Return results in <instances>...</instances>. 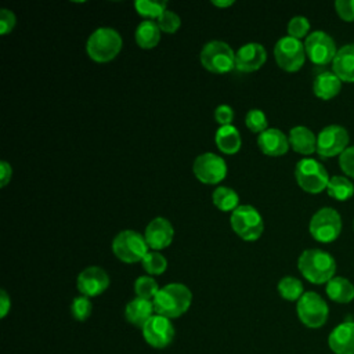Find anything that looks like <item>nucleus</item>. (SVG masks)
Masks as SVG:
<instances>
[{
    "label": "nucleus",
    "instance_id": "f257e3e1",
    "mask_svg": "<svg viewBox=\"0 0 354 354\" xmlns=\"http://www.w3.org/2000/svg\"><path fill=\"white\" fill-rule=\"evenodd\" d=\"M192 301V293L188 286L178 282H171L159 289L152 304L155 314L169 319L178 318L188 311Z\"/></svg>",
    "mask_w": 354,
    "mask_h": 354
},
{
    "label": "nucleus",
    "instance_id": "f03ea898",
    "mask_svg": "<svg viewBox=\"0 0 354 354\" xmlns=\"http://www.w3.org/2000/svg\"><path fill=\"white\" fill-rule=\"evenodd\" d=\"M297 268L301 275L311 283H328L336 272V261L325 250L307 249L297 260Z\"/></svg>",
    "mask_w": 354,
    "mask_h": 354
},
{
    "label": "nucleus",
    "instance_id": "7ed1b4c3",
    "mask_svg": "<svg viewBox=\"0 0 354 354\" xmlns=\"http://www.w3.org/2000/svg\"><path fill=\"white\" fill-rule=\"evenodd\" d=\"M123 46L122 36L113 28H98L95 29L86 41L87 55L100 64L109 62L120 53Z\"/></svg>",
    "mask_w": 354,
    "mask_h": 354
},
{
    "label": "nucleus",
    "instance_id": "20e7f679",
    "mask_svg": "<svg viewBox=\"0 0 354 354\" xmlns=\"http://www.w3.org/2000/svg\"><path fill=\"white\" fill-rule=\"evenodd\" d=\"M202 66L217 75L228 73L235 68V51L223 40L207 41L199 54Z\"/></svg>",
    "mask_w": 354,
    "mask_h": 354
},
{
    "label": "nucleus",
    "instance_id": "39448f33",
    "mask_svg": "<svg viewBox=\"0 0 354 354\" xmlns=\"http://www.w3.org/2000/svg\"><path fill=\"white\" fill-rule=\"evenodd\" d=\"M295 178L303 191L319 194L326 189L330 177L321 162L313 158H303L296 163Z\"/></svg>",
    "mask_w": 354,
    "mask_h": 354
},
{
    "label": "nucleus",
    "instance_id": "423d86ee",
    "mask_svg": "<svg viewBox=\"0 0 354 354\" xmlns=\"http://www.w3.org/2000/svg\"><path fill=\"white\" fill-rule=\"evenodd\" d=\"M230 224L234 232L248 242L259 239L264 231L263 217L252 205H239L231 213Z\"/></svg>",
    "mask_w": 354,
    "mask_h": 354
},
{
    "label": "nucleus",
    "instance_id": "0eeeda50",
    "mask_svg": "<svg viewBox=\"0 0 354 354\" xmlns=\"http://www.w3.org/2000/svg\"><path fill=\"white\" fill-rule=\"evenodd\" d=\"M112 252L123 263H138L149 252V246L140 232L123 230L113 238Z\"/></svg>",
    "mask_w": 354,
    "mask_h": 354
},
{
    "label": "nucleus",
    "instance_id": "6e6552de",
    "mask_svg": "<svg viewBox=\"0 0 354 354\" xmlns=\"http://www.w3.org/2000/svg\"><path fill=\"white\" fill-rule=\"evenodd\" d=\"M308 231L318 242H333L342 232V217L333 207H321L313 214Z\"/></svg>",
    "mask_w": 354,
    "mask_h": 354
},
{
    "label": "nucleus",
    "instance_id": "1a4fd4ad",
    "mask_svg": "<svg viewBox=\"0 0 354 354\" xmlns=\"http://www.w3.org/2000/svg\"><path fill=\"white\" fill-rule=\"evenodd\" d=\"M296 313L304 326L317 329L326 322L329 307L318 293L304 292V295L297 300Z\"/></svg>",
    "mask_w": 354,
    "mask_h": 354
},
{
    "label": "nucleus",
    "instance_id": "9d476101",
    "mask_svg": "<svg viewBox=\"0 0 354 354\" xmlns=\"http://www.w3.org/2000/svg\"><path fill=\"white\" fill-rule=\"evenodd\" d=\"M304 43L299 39L283 36L274 46V58L278 66L286 72L299 71L306 61Z\"/></svg>",
    "mask_w": 354,
    "mask_h": 354
},
{
    "label": "nucleus",
    "instance_id": "9b49d317",
    "mask_svg": "<svg viewBox=\"0 0 354 354\" xmlns=\"http://www.w3.org/2000/svg\"><path fill=\"white\" fill-rule=\"evenodd\" d=\"M348 131L339 124L324 127L317 136V153L321 158L340 156L348 148Z\"/></svg>",
    "mask_w": 354,
    "mask_h": 354
},
{
    "label": "nucleus",
    "instance_id": "f8f14e48",
    "mask_svg": "<svg viewBox=\"0 0 354 354\" xmlns=\"http://www.w3.org/2000/svg\"><path fill=\"white\" fill-rule=\"evenodd\" d=\"M306 55L315 65L324 66L333 61L337 48L335 40L324 30L311 32L304 41Z\"/></svg>",
    "mask_w": 354,
    "mask_h": 354
},
{
    "label": "nucleus",
    "instance_id": "ddd939ff",
    "mask_svg": "<svg viewBox=\"0 0 354 354\" xmlns=\"http://www.w3.org/2000/svg\"><path fill=\"white\" fill-rule=\"evenodd\" d=\"M192 170L195 177L203 184H218L227 176L225 160L213 152H205L195 158Z\"/></svg>",
    "mask_w": 354,
    "mask_h": 354
},
{
    "label": "nucleus",
    "instance_id": "4468645a",
    "mask_svg": "<svg viewBox=\"0 0 354 354\" xmlns=\"http://www.w3.org/2000/svg\"><path fill=\"white\" fill-rule=\"evenodd\" d=\"M141 330H142L144 340L155 348L167 347L173 342L176 335L171 321L158 314H153L149 318V321L142 326Z\"/></svg>",
    "mask_w": 354,
    "mask_h": 354
},
{
    "label": "nucleus",
    "instance_id": "2eb2a0df",
    "mask_svg": "<svg viewBox=\"0 0 354 354\" xmlns=\"http://www.w3.org/2000/svg\"><path fill=\"white\" fill-rule=\"evenodd\" d=\"M109 275L98 266H90L80 271L76 279L77 290L86 297H95L104 293L109 286Z\"/></svg>",
    "mask_w": 354,
    "mask_h": 354
},
{
    "label": "nucleus",
    "instance_id": "dca6fc26",
    "mask_svg": "<svg viewBox=\"0 0 354 354\" xmlns=\"http://www.w3.org/2000/svg\"><path fill=\"white\" fill-rule=\"evenodd\" d=\"M144 238L151 250H162L173 242L174 238V228L171 223L165 217H155L152 218L144 232Z\"/></svg>",
    "mask_w": 354,
    "mask_h": 354
},
{
    "label": "nucleus",
    "instance_id": "f3484780",
    "mask_svg": "<svg viewBox=\"0 0 354 354\" xmlns=\"http://www.w3.org/2000/svg\"><path fill=\"white\" fill-rule=\"evenodd\" d=\"M267 61V51L260 43H246L235 51V68L241 72L259 71Z\"/></svg>",
    "mask_w": 354,
    "mask_h": 354
},
{
    "label": "nucleus",
    "instance_id": "a211bd4d",
    "mask_svg": "<svg viewBox=\"0 0 354 354\" xmlns=\"http://www.w3.org/2000/svg\"><path fill=\"white\" fill-rule=\"evenodd\" d=\"M328 344L335 354H354V321L335 326L329 333Z\"/></svg>",
    "mask_w": 354,
    "mask_h": 354
},
{
    "label": "nucleus",
    "instance_id": "6ab92c4d",
    "mask_svg": "<svg viewBox=\"0 0 354 354\" xmlns=\"http://www.w3.org/2000/svg\"><path fill=\"white\" fill-rule=\"evenodd\" d=\"M260 151L267 156H282L289 149V138L279 129H267L257 137Z\"/></svg>",
    "mask_w": 354,
    "mask_h": 354
},
{
    "label": "nucleus",
    "instance_id": "aec40b11",
    "mask_svg": "<svg viewBox=\"0 0 354 354\" xmlns=\"http://www.w3.org/2000/svg\"><path fill=\"white\" fill-rule=\"evenodd\" d=\"M332 72L342 80L347 83H354V43L342 46L333 61Z\"/></svg>",
    "mask_w": 354,
    "mask_h": 354
},
{
    "label": "nucleus",
    "instance_id": "412c9836",
    "mask_svg": "<svg viewBox=\"0 0 354 354\" xmlns=\"http://www.w3.org/2000/svg\"><path fill=\"white\" fill-rule=\"evenodd\" d=\"M153 314H155V310H153L152 300H147L141 297H134L126 304V308H124V317L127 322L141 329Z\"/></svg>",
    "mask_w": 354,
    "mask_h": 354
},
{
    "label": "nucleus",
    "instance_id": "4be33fe9",
    "mask_svg": "<svg viewBox=\"0 0 354 354\" xmlns=\"http://www.w3.org/2000/svg\"><path fill=\"white\" fill-rule=\"evenodd\" d=\"M342 90V80L332 72H319L313 82V91L321 100H332Z\"/></svg>",
    "mask_w": 354,
    "mask_h": 354
},
{
    "label": "nucleus",
    "instance_id": "5701e85b",
    "mask_svg": "<svg viewBox=\"0 0 354 354\" xmlns=\"http://www.w3.org/2000/svg\"><path fill=\"white\" fill-rule=\"evenodd\" d=\"M289 145L293 151L301 155H311L317 152V137L315 134L306 126H295L289 131Z\"/></svg>",
    "mask_w": 354,
    "mask_h": 354
},
{
    "label": "nucleus",
    "instance_id": "b1692460",
    "mask_svg": "<svg viewBox=\"0 0 354 354\" xmlns=\"http://www.w3.org/2000/svg\"><path fill=\"white\" fill-rule=\"evenodd\" d=\"M216 145L220 152L225 155H234L241 149L242 140L238 129L232 124L230 126H220L214 136Z\"/></svg>",
    "mask_w": 354,
    "mask_h": 354
},
{
    "label": "nucleus",
    "instance_id": "393cba45",
    "mask_svg": "<svg viewBox=\"0 0 354 354\" xmlns=\"http://www.w3.org/2000/svg\"><path fill=\"white\" fill-rule=\"evenodd\" d=\"M160 29L158 26V24L155 21H149V19H144L142 22L138 24L136 33H134V39L136 43L138 44L140 48L144 50H149L158 46L159 40H160Z\"/></svg>",
    "mask_w": 354,
    "mask_h": 354
},
{
    "label": "nucleus",
    "instance_id": "a878e982",
    "mask_svg": "<svg viewBox=\"0 0 354 354\" xmlns=\"http://www.w3.org/2000/svg\"><path fill=\"white\" fill-rule=\"evenodd\" d=\"M326 295L336 303H350L354 299V285L344 277H333L326 283Z\"/></svg>",
    "mask_w": 354,
    "mask_h": 354
},
{
    "label": "nucleus",
    "instance_id": "bb28decb",
    "mask_svg": "<svg viewBox=\"0 0 354 354\" xmlns=\"http://www.w3.org/2000/svg\"><path fill=\"white\" fill-rule=\"evenodd\" d=\"M212 201L214 206L221 212H234L239 205V196L235 189L230 187L220 185L212 194Z\"/></svg>",
    "mask_w": 354,
    "mask_h": 354
},
{
    "label": "nucleus",
    "instance_id": "cd10ccee",
    "mask_svg": "<svg viewBox=\"0 0 354 354\" xmlns=\"http://www.w3.org/2000/svg\"><path fill=\"white\" fill-rule=\"evenodd\" d=\"M326 192L336 201H347L354 195V184L344 176H333L329 178Z\"/></svg>",
    "mask_w": 354,
    "mask_h": 354
},
{
    "label": "nucleus",
    "instance_id": "c85d7f7f",
    "mask_svg": "<svg viewBox=\"0 0 354 354\" xmlns=\"http://www.w3.org/2000/svg\"><path fill=\"white\" fill-rule=\"evenodd\" d=\"M277 288H278L281 297L288 301H297L304 295L301 281L295 277H290V275L281 278Z\"/></svg>",
    "mask_w": 354,
    "mask_h": 354
},
{
    "label": "nucleus",
    "instance_id": "c756f323",
    "mask_svg": "<svg viewBox=\"0 0 354 354\" xmlns=\"http://www.w3.org/2000/svg\"><path fill=\"white\" fill-rule=\"evenodd\" d=\"M136 11L138 12V15H141L145 19L153 21L155 18L158 19L167 8V3L166 1H152V0H137L134 3Z\"/></svg>",
    "mask_w": 354,
    "mask_h": 354
},
{
    "label": "nucleus",
    "instance_id": "7c9ffc66",
    "mask_svg": "<svg viewBox=\"0 0 354 354\" xmlns=\"http://www.w3.org/2000/svg\"><path fill=\"white\" fill-rule=\"evenodd\" d=\"M141 266L148 275H160L167 268V260L160 252L149 250L141 260Z\"/></svg>",
    "mask_w": 354,
    "mask_h": 354
},
{
    "label": "nucleus",
    "instance_id": "2f4dec72",
    "mask_svg": "<svg viewBox=\"0 0 354 354\" xmlns=\"http://www.w3.org/2000/svg\"><path fill=\"white\" fill-rule=\"evenodd\" d=\"M159 289L160 288H159L158 282L151 275H141L134 282V292H136L137 297H141V299L153 300V297L158 295Z\"/></svg>",
    "mask_w": 354,
    "mask_h": 354
},
{
    "label": "nucleus",
    "instance_id": "473e14b6",
    "mask_svg": "<svg viewBox=\"0 0 354 354\" xmlns=\"http://www.w3.org/2000/svg\"><path fill=\"white\" fill-rule=\"evenodd\" d=\"M245 124L246 127L253 131V133H263L264 130H267V116L266 113L261 111V109H257V108H253V109H249L246 116H245Z\"/></svg>",
    "mask_w": 354,
    "mask_h": 354
},
{
    "label": "nucleus",
    "instance_id": "72a5a7b5",
    "mask_svg": "<svg viewBox=\"0 0 354 354\" xmlns=\"http://www.w3.org/2000/svg\"><path fill=\"white\" fill-rule=\"evenodd\" d=\"M91 310H93V304L90 301V297L86 296H76L71 304V313L72 317L76 321H86L90 315H91Z\"/></svg>",
    "mask_w": 354,
    "mask_h": 354
},
{
    "label": "nucleus",
    "instance_id": "f704fd0d",
    "mask_svg": "<svg viewBox=\"0 0 354 354\" xmlns=\"http://www.w3.org/2000/svg\"><path fill=\"white\" fill-rule=\"evenodd\" d=\"M308 30H310V22L306 17L297 15L288 22V36L290 37L300 40L301 37L308 36Z\"/></svg>",
    "mask_w": 354,
    "mask_h": 354
},
{
    "label": "nucleus",
    "instance_id": "c9c22d12",
    "mask_svg": "<svg viewBox=\"0 0 354 354\" xmlns=\"http://www.w3.org/2000/svg\"><path fill=\"white\" fill-rule=\"evenodd\" d=\"M158 26H159V29L162 30V32H165V33H174V32H177L178 30V28H180V25H181V19H180V17L174 12V11H171V10H166L159 18H158Z\"/></svg>",
    "mask_w": 354,
    "mask_h": 354
},
{
    "label": "nucleus",
    "instance_id": "e433bc0d",
    "mask_svg": "<svg viewBox=\"0 0 354 354\" xmlns=\"http://www.w3.org/2000/svg\"><path fill=\"white\" fill-rule=\"evenodd\" d=\"M336 14L346 22H354V0H336Z\"/></svg>",
    "mask_w": 354,
    "mask_h": 354
},
{
    "label": "nucleus",
    "instance_id": "4c0bfd02",
    "mask_svg": "<svg viewBox=\"0 0 354 354\" xmlns=\"http://www.w3.org/2000/svg\"><path fill=\"white\" fill-rule=\"evenodd\" d=\"M340 169L344 171L346 176L354 178V145L348 147L340 156H339Z\"/></svg>",
    "mask_w": 354,
    "mask_h": 354
},
{
    "label": "nucleus",
    "instance_id": "58836bf2",
    "mask_svg": "<svg viewBox=\"0 0 354 354\" xmlns=\"http://www.w3.org/2000/svg\"><path fill=\"white\" fill-rule=\"evenodd\" d=\"M214 119L220 126H230L234 120V109L227 104H221L214 109Z\"/></svg>",
    "mask_w": 354,
    "mask_h": 354
},
{
    "label": "nucleus",
    "instance_id": "ea45409f",
    "mask_svg": "<svg viewBox=\"0 0 354 354\" xmlns=\"http://www.w3.org/2000/svg\"><path fill=\"white\" fill-rule=\"evenodd\" d=\"M17 24L15 14L11 10L1 8L0 10V33L1 35H8Z\"/></svg>",
    "mask_w": 354,
    "mask_h": 354
},
{
    "label": "nucleus",
    "instance_id": "a19ab883",
    "mask_svg": "<svg viewBox=\"0 0 354 354\" xmlns=\"http://www.w3.org/2000/svg\"><path fill=\"white\" fill-rule=\"evenodd\" d=\"M11 177H12L11 165L6 160H1L0 162V187L4 188L11 181Z\"/></svg>",
    "mask_w": 354,
    "mask_h": 354
},
{
    "label": "nucleus",
    "instance_id": "79ce46f5",
    "mask_svg": "<svg viewBox=\"0 0 354 354\" xmlns=\"http://www.w3.org/2000/svg\"><path fill=\"white\" fill-rule=\"evenodd\" d=\"M10 308H11V299L7 295V292L4 289H1V292H0V317L4 318L8 314Z\"/></svg>",
    "mask_w": 354,
    "mask_h": 354
},
{
    "label": "nucleus",
    "instance_id": "37998d69",
    "mask_svg": "<svg viewBox=\"0 0 354 354\" xmlns=\"http://www.w3.org/2000/svg\"><path fill=\"white\" fill-rule=\"evenodd\" d=\"M212 4H214L216 7H221V8H224V7H230V6H232L234 4V1H212Z\"/></svg>",
    "mask_w": 354,
    "mask_h": 354
}]
</instances>
